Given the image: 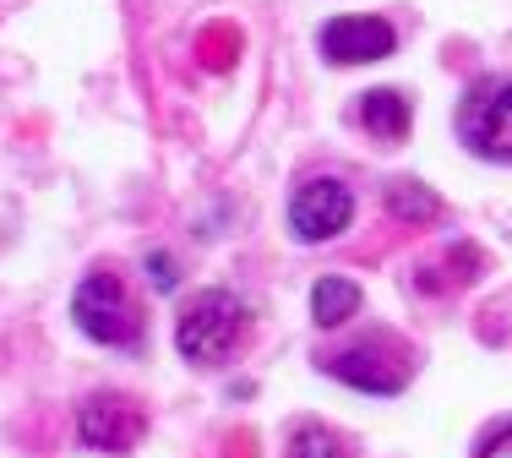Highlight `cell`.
Instances as JSON below:
<instances>
[{
	"label": "cell",
	"instance_id": "obj_2",
	"mask_svg": "<svg viewBox=\"0 0 512 458\" xmlns=\"http://www.w3.org/2000/svg\"><path fill=\"white\" fill-rule=\"evenodd\" d=\"M71 322L88 333L93 344H109V349H131L142 333V311L131 300V289L120 284V273H88L82 289L71 295Z\"/></svg>",
	"mask_w": 512,
	"mask_h": 458
},
{
	"label": "cell",
	"instance_id": "obj_4",
	"mask_svg": "<svg viewBox=\"0 0 512 458\" xmlns=\"http://www.w3.org/2000/svg\"><path fill=\"white\" fill-rule=\"evenodd\" d=\"M322 366L333 371L338 382L360 388V393H404L414 360H409V349L398 344V339L376 333V339H360L355 349H338V355H327Z\"/></svg>",
	"mask_w": 512,
	"mask_h": 458
},
{
	"label": "cell",
	"instance_id": "obj_5",
	"mask_svg": "<svg viewBox=\"0 0 512 458\" xmlns=\"http://www.w3.org/2000/svg\"><path fill=\"white\" fill-rule=\"evenodd\" d=\"M349 219H355V191L333 175L306 180V186L295 191V202H289V229H295L300 240H333L349 229Z\"/></svg>",
	"mask_w": 512,
	"mask_h": 458
},
{
	"label": "cell",
	"instance_id": "obj_6",
	"mask_svg": "<svg viewBox=\"0 0 512 458\" xmlns=\"http://www.w3.org/2000/svg\"><path fill=\"white\" fill-rule=\"evenodd\" d=\"M142 431H148L142 404L120 399V393H99V399H88L77 415V437L99 453H131L142 442Z\"/></svg>",
	"mask_w": 512,
	"mask_h": 458
},
{
	"label": "cell",
	"instance_id": "obj_7",
	"mask_svg": "<svg viewBox=\"0 0 512 458\" xmlns=\"http://www.w3.org/2000/svg\"><path fill=\"white\" fill-rule=\"evenodd\" d=\"M316 50H322L333 66H365V60H387L398 50V33L387 28L382 17H333L322 28V39H316Z\"/></svg>",
	"mask_w": 512,
	"mask_h": 458
},
{
	"label": "cell",
	"instance_id": "obj_13",
	"mask_svg": "<svg viewBox=\"0 0 512 458\" xmlns=\"http://www.w3.org/2000/svg\"><path fill=\"white\" fill-rule=\"evenodd\" d=\"M148 279H153V284H175V262H164V257H148Z\"/></svg>",
	"mask_w": 512,
	"mask_h": 458
},
{
	"label": "cell",
	"instance_id": "obj_11",
	"mask_svg": "<svg viewBox=\"0 0 512 458\" xmlns=\"http://www.w3.org/2000/svg\"><path fill=\"white\" fill-rule=\"evenodd\" d=\"M284 458H344V442H338L327 426H316V420H306V426H300L295 437H289Z\"/></svg>",
	"mask_w": 512,
	"mask_h": 458
},
{
	"label": "cell",
	"instance_id": "obj_3",
	"mask_svg": "<svg viewBox=\"0 0 512 458\" xmlns=\"http://www.w3.org/2000/svg\"><path fill=\"white\" fill-rule=\"evenodd\" d=\"M458 137L480 159H512V77H485L458 104Z\"/></svg>",
	"mask_w": 512,
	"mask_h": 458
},
{
	"label": "cell",
	"instance_id": "obj_1",
	"mask_svg": "<svg viewBox=\"0 0 512 458\" xmlns=\"http://www.w3.org/2000/svg\"><path fill=\"white\" fill-rule=\"evenodd\" d=\"M246 339V306L229 289H202L175 317V349L191 366H224Z\"/></svg>",
	"mask_w": 512,
	"mask_h": 458
},
{
	"label": "cell",
	"instance_id": "obj_12",
	"mask_svg": "<svg viewBox=\"0 0 512 458\" xmlns=\"http://www.w3.org/2000/svg\"><path fill=\"white\" fill-rule=\"evenodd\" d=\"M480 458H512V426H507V431H496V437L480 448Z\"/></svg>",
	"mask_w": 512,
	"mask_h": 458
},
{
	"label": "cell",
	"instance_id": "obj_8",
	"mask_svg": "<svg viewBox=\"0 0 512 458\" xmlns=\"http://www.w3.org/2000/svg\"><path fill=\"white\" fill-rule=\"evenodd\" d=\"M360 126L371 131L376 142H404L409 137V99L393 88H376L360 99Z\"/></svg>",
	"mask_w": 512,
	"mask_h": 458
},
{
	"label": "cell",
	"instance_id": "obj_9",
	"mask_svg": "<svg viewBox=\"0 0 512 458\" xmlns=\"http://www.w3.org/2000/svg\"><path fill=\"white\" fill-rule=\"evenodd\" d=\"M355 311H360V284L355 279H316V289H311L316 328H344Z\"/></svg>",
	"mask_w": 512,
	"mask_h": 458
},
{
	"label": "cell",
	"instance_id": "obj_10",
	"mask_svg": "<svg viewBox=\"0 0 512 458\" xmlns=\"http://www.w3.org/2000/svg\"><path fill=\"white\" fill-rule=\"evenodd\" d=\"M387 197H393V213H398V219H409V224H431L436 213H442V208H436V191L414 186V180H398Z\"/></svg>",
	"mask_w": 512,
	"mask_h": 458
}]
</instances>
